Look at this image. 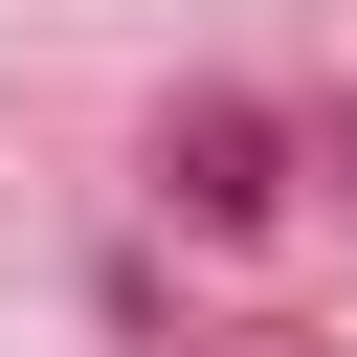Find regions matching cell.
<instances>
[{"label":"cell","instance_id":"6da1fadb","mask_svg":"<svg viewBox=\"0 0 357 357\" xmlns=\"http://www.w3.org/2000/svg\"><path fill=\"white\" fill-rule=\"evenodd\" d=\"M156 178H178L201 223H245V201H268V112H178V156H156Z\"/></svg>","mask_w":357,"mask_h":357},{"label":"cell","instance_id":"7a4b0ae2","mask_svg":"<svg viewBox=\"0 0 357 357\" xmlns=\"http://www.w3.org/2000/svg\"><path fill=\"white\" fill-rule=\"evenodd\" d=\"M223 357H312V335H223Z\"/></svg>","mask_w":357,"mask_h":357}]
</instances>
